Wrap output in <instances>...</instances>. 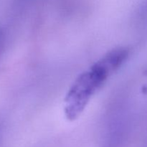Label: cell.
I'll list each match as a JSON object with an SVG mask.
<instances>
[{
    "instance_id": "obj_1",
    "label": "cell",
    "mask_w": 147,
    "mask_h": 147,
    "mask_svg": "<svg viewBox=\"0 0 147 147\" xmlns=\"http://www.w3.org/2000/svg\"><path fill=\"white\" fill-rule=\"evenodd\" d=\"M128 56L129 50L126 47L114 49L78 76L65 99V114L67 119L76 120L81 114L92 96L122 65Z\"/></svg>"
},
{
    "instance_id": "obj_2",
    "label": "cell",
    "mask_w": 147,
    "mask_h": 147,
    "mask_svg": "<svg viewBox=\"0 0 147 147\" xmlns=\"http://www.w3.org/2000/svg\"><path fill=\"white\" fill-rule=\"evenodd\" d=\"M2 32H1V31H0V47H1V41H2Z\"/></svg>"
}]
</instances>
